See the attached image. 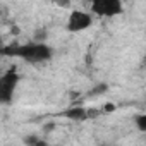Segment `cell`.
<instances>
[{
    "label": "cell",
    "instance_id": "3957f363",
    "mask_svg": "<svg viewBox=\"0 0 146 146\" xmlns=\"http://www.w3.org/2000/svg\"><path fill=\"white\" fill-rule=\"evenodd\" d=\"M17 81H19V76H17V72L14 69L5 72L4 78L0 79V100H2L4 103H9L12 100V95H14Z\"/></svg>",
    "mask_w": 146,
    "mask_h": 146
},
{
    "label": "cell",
    "instance_id": "6da1fadb",
    "mask_svg": "<svg viewBox=\"0 0 146 146\" xmlns=\"http://www.w3.org/2000/svg\"><path fill=\"white\" fill-rule=\"evenodd\" d=\"M7 55H16L21 57L28 62H45L52 57V50L50 46L43 45V43H31V45H23V46H12L5 50Z\"/></svg>",
    "mask_w": 146,
    "mask_h": 146
},
{
    "label": "cell",
    "instance_id": "277c9868",
    "mask_svg": "<svg viewBox=\"0 0 146 146\" xmlns=\"http://www.w3.org/2000/svg\"><path fill=\"white\" fill-rule=\"evenodd\" d=\"M93 19L88 12H83V11H72L70 16H69V21H67V29L70 33H78V31H83V29H88L91 26Z\"/></svg>",
    "mask_w": 146,
    "mask_h": 146
},
{
    "label": "cell",
    "instance_id": "8992f818",
    "mask_svg": "<svg viewBox=\"0 0 146 146\" xmlns=\"http://www.w3.org/2000/svg\"><path fill=\"white\" fill-rule=\"evenodd\" d=\"M136 125H137L139 131L146 132V115H137L136 117Z\"/></svg>",
    "mask_w": 146,
    "mask_h": 146
},
{
    "label": "cell",
    "instance_id": "5b68a950",
    "mask_svg": "<svg viewBox=\"0 0 146 146\" xmlns=\"http://www.w3.org/2000/svg\"><path fill=\"white\" fill-rule=\"evenodd\" d=\"M65 117H69L72 120H86V119H90V112L83 107H72L65 112Z\"/></svg>",
    "mask_w": 146,
    "mask_h": 146
},
{
    "label": "cell",
    "instance_id": "7a4b0ae2",
    "mask_svg": "<svg viewBox=\"0 0 146 146\" xmlns=\"http://www.w3.org/2000/svg\"><path fill=\"white\" fill-rule=\"evenodd\" d=\"M91 11L102 17H113L122 12V0H91Z\"/></svg>",
    "mask_w": 146,
    "mask_h": 146
}]
</instances>
